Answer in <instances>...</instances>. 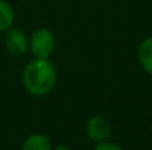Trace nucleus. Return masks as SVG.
<instances>
[{
    "mask_svg": "<svg viewBox=\"0 0 152 150\" xmlns=\"http://www.w3.org/2000/svg\"><path fill=\"white\" fill-rule=\"evenodd\" d=\"M58 83V69L50 59H33L22 71L24 88L31 96H48Z\"/></svg>",
    "mask_w": 152,
    "mask_h": 150,
    "instance_id": "obj_1",
    "label": "nucleus"
},
{
    "mask_svg": "<svg viewBox=\"0 0 152 150\" xmlns=\"http://www.w3.org/2000/svg\"><path fill=\"white\" fill-rule=\"evenodd\" d=\"M28 50L37 59H49L56 50V37L49 28H37L28 38Z\"/></svg>",
    "mask_w": 152,
    "mask_h": 150,
    "instance_id": "obj_2",
    "label": "nucleus"
},
{
    "mask_svg": "<svg viewBox=\"0 0 152 150\" xmlns=\"http://www.w3.org/2000/svg\"><path fill=\"white\" fill-rule=\"evenodd\" d=\"M4 46L12 56H24L28 51V37L22 30L10 27L4 31Z\"/></svg>",
    "mask_w": 152,
    "mask_h": 150,
    "instance_id": "obj_3",
    "label": "nucleus"
},
{
    "mask_svg": "<svg viewBox=\"0 0 152 150\" xmlns=\"http://www.w3.org/2000/svg\"><path fill=\"white\" fill-rule=\"evenodd\" d=\"M86 131H87V137L95 141V143H102L106 141L111 136V124L109 121L102 116V115H93L86 125Z\"/></svg>",
    "mask_w": 152,
    "mask_h": 150,
    "instance_id": "obj_4",
    "label": "nucleus"
},
{
    "mask_svg": "<svg viewBox=\"0 0 152 150\" xmlns=\"http://www.w3.org/2000/svg\"><path fill=\"white\" fill-rule=\"evenodd\" d=\"M137 62L140 68L152 75V36L142 40V43L137 47Z\"/></svg>",
    "mask_w": 152,
    "mask_h": 150,
    "instance_id": "obj_5",
    "label": "nucleus"
},
{
    "mask_svg": "<svg viewBox=\"0 0 152 150\" xmlns=\"http://www.w3.org/2000/svg\"><path fill=\"white\" fill-rule=\"evenodd\" d=\"M52 143L45 134H31L25 138L21 150H52Z\"/></svg>",
    "mask_w": 152,
    "mask_h": 150,
    "instance_id": "obj_6",
    "label": "nucleus"
},
{
    "mask_svg": "<svg viewBox=\"0 0 152 150\" xmlns=\"http://www.w3.org/2000/svg\"><path fill=\"white\" fill-rule=\"evenodd\" d=\"M15 12L9 1L0 0V33H4L13 25Z\"/></svg>",
    "mask_w": 152,
    "mask_h": 150,
    "instance_id": "obj_7",
    "label": "nucleus"
},
{
    "mask_svg": "<svg viewBox=\"0 0 152 150\" xmlns=\"http://www.w3.org/2000/svg\"><path fill=\"white\" fill-rule=\"evenodd\" d=\"M95 150H124L121 146L115 144V143H111V141H102V143H98Z\"/></svg>",
    "mask_w": 152,
    "mask_h": 150,
    "instance_id": "obj_8",
    "label": "nucleus"
},
{
    "mask_svg": "<svg viewBox=\"0 0 152 150\" xmlns=\"http://www.w3.org/2000/svg\"><path fill=\"white\" fill-rule=\"evenodd\" d=\"M52 150H71L68 146H65V144H59V146H56L55 149H52Z\"/></svg>",
    "mask_w": 152,
    "mask_h": 150,
    "instance_id": "obj_9",
    "label": "nucleus"
}]
</instances>
